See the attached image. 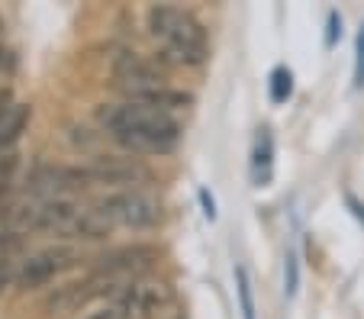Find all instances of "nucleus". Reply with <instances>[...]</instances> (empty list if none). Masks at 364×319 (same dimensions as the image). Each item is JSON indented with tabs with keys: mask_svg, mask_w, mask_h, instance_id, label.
<instances>
[{
	"mask_svg": "<svg viewBox=\"0 0 364 319\" xmlns=\"http://www.w3.org/2000/svg\"><path fill=\"white\" fill-rule=\"evenodd\" d=\"M87 319H123V316H119V310L110 303V306H107V310H100V313H90Z\"/></svg>",
	"mask_w": 364,
	"mask_h": 319,
	"instance_id": "21",
	"label": "nucleus"
},
{
	"mask_svg": "<svg viewBox=\"0 0 364 319\" xmlns=\"http://www.w3.org/2000/svg\"><path fill=\"white\" fill-rule=\"evenodd\" d=\"M0 236H4V232H0Z\"/></svg>",
	"mask_w": 364,
	"mask_h": 319,
	"instance_id": "23",
	"label": "nucleus"
},
{
	"mask_svg": "<svg viewBox=\"0 0 364 319\" xmlns=\"http://www.w3.org/2000/svg\"><path fill=\"white\" fill-rule=\"evenodd\" d=\"M149 29L151 36L165 45V55L178 65H203L210 42H206V29L191 10L171 7V4H159L149 10Z\"/></svg>",
	"mask_w": 364,
	"mask_h": 319,
	"instance_id": "2",
	"label": "nucleus"
},
{
	"mask_svg": "<svg viewBox=\"0 0 364 319\" xmlns=\"http://www.w3.org/2000/svg\"><path fill=\"white\" fill-rule=\"evenodd\" d=\"M338 36H342V16L332 10V13H329V26H326V49H332V45H336Z\"/></svg>",
	"mask_w": 364,
	"mask_h": 319,
	"instance_id": "18",
	"label": "nucleus"
},
{
	"mask_svg": "<svg viewBox=\"0 0 364 319\" xmlns=\"http://www.w3.org/2000/svg\"><path fill=\"white\" fill-rule=\"evenodd\" d=\"M29 123V107L26 104H14L7 110L0 113V148L4 146H14L20 139V132L26 129Z\"/></svg>",
	"mask_w": 364,
	"mask_h": 319,
	"instance_id": "12",
	"label": "nucleus"
},
{
	"mask_svg": "<svg viewBox=\"0 0 364 319\" xmlns=\"http://www.w3.org/2000/svg\"><path fill=\"white\" fill-rule=\"evenodd\" d=\"M235 293H239L242 319H255V293H252V281H248L245 264H235Z\"/></svg>",
	"mask_w": 364,
	"mask_h": 319,
	"instance_id": "14",
	"label": "nucleus"
},
{
	"mask_svg": "<svg viewBox=\"0 0 364 319\" xmlns=\"http://www.w3.org/2000/svg\"><path fill=\"white\" fill-rule=\"evenodd\" d=\"M75 261H77V255L71 249H62V245H58V249H42V252H36V255L23 258L14 281L20 291H36V287L48 284L52 278H58L62 271H68Z\"/></svg>",
	"mask_w": 364,
	"mask_h": 319,
	"instance_id": "5",
	"label": "nucleus"
},
{
	"mask_svg": "<svg viewBox=\"0 0 364 319\" xmlns=\"http://www.w3.org/2000/svg\"><path fill=\"white\" fill-rule=\"evenodd\" d=\"M171 300L165 284H145V281H136V284L123 287V291L113 297V306L119 310L123 319H151L161 306Z\"/></svg>",
	"mask_w": 364,
	"mask_h": 319,
	"instance_id": "8",
	"label": "nucleus"
},
{
	"mask_svg": "<svg viewBox=\"0 0 364 319\" xmlns=\"http://www.w3.org/2000/svg\"><path fill=\"white\" fill-rule=\"evenodd\" d=\"M271 171H274V136H271V129L264 126V129H258V136H255V148H252V178H255V184H258V188L268 184Z\"/></svg>",
	"mask_w": 364,
	"mask_h": 319,
	"instance_id": "10",
	"label": "nucleus"
},
{
	"mask_svg": "<svg viewBox=\"0 0 364 319\" xmlns=\"http://www.w3.org/2000/svg\"><path fill=\"white\" fill-rule=\"evenodd\" d=\"M81 168L87 174V184H145L151 180L149 168L129 155H97Z\"/></svg>",
	"mask_w": 364,
	"mask_h": 319,
	"instance_id": "7",
	"label": "nucleus"
},
{
	"mask_svg": "<svg viewBox=\"0 0 364 319\" xmlns=\"http://www.w3.org/2000/svg\"><path fill=\"white\" fill-rule=\"evenodd\" d=\"M197 197H200V203H203V216H206V220H216V203H213V197H210V190L200 188Z\"/></svg>",
	"mask_w": 364,
	"mask_h": 319,
	"instance_id": "19",
	"label": "nucleus"
},
{
	"mask_svg": "<svg viewBox=\"0 0 364 319\" xmlns=\"http://www.w3.org/2000/svg\"><path fill=\"white\" fill-rule=\"evenodd\" d=\"M155 261H159V252L155 249H149V245H129V249H117V252H110V255H103L100 264H97L90 274L103 278L119 293L123 287L142 281L145 274L155 268ZM117 293H113V297H117Z\"/></svg>",
	"mask_w": 364,
	"mask_h": 319,
	"instance_id": "3",
	"label": "nucleus"
},
{
	"mask_svg": "<svg viewBox=\"0 0 364 319\" xmlns=\"http://www.w3.org/2000/svg\"><path fill=\"white\" fill-rule=\"evenodd\" d=\"M355 87H364V23L355 36Z\"/></svg>",
	"mask_w": 364,
	"mask_h": 319,
	"instance_id": "16",
	"label": "nucleus"
},
{
	"mask_svg": "<svg viewBox=\"0 0 364 319\" xmlns=\"http://www.w3.org/2000/svg\"><path fill=\"white\" fill-rule=\"evenodd\" d=\"M97 119L119 146L136 155H165L181 142L178 119L171 113L139 104V100L97 107Z\"/></svg>",
	"mask_w": 364,
	"mask_h": 319,
	"instance_id": "1",
	"label": "nucleus"
},
{
	"mask_svg": "<svg viewBox=\"0 0 364 319\" xmlns=\"http://www.w3.org/2000/svg\"><path fill=\"white\" fill-rule=\"evenodd\" d=\"M10 274H14V258H10V255H0V293H4V287H7Z\"/></svg>",
	"mask_w": 364,
	"mask_h": 319,
	"instance_id": "20",
	"label": "nucleus"
},
{
	"mask_svg": "<svg viewBox=\"0 0 364 319\" xmlns=\"http://www.w3.org/2000/svg\"><path fill=\"white\" fill-rule=\"evenodd\" d=\"M268 94H271V104H287L290 94H294V71L287 65H277L271 71V84H268Z\"/></svg>",
	"mask_w": 364,
	"mask_h": 319,
	"instance_id": "13",
	"label": "nucleus"
},
{
	"mask_svg": "<svg viewBox=\"0 0 364 319\" xmlns=\"http://www.w3.org/2000/svg\"><path fill=\"white\" fill-rule=\"evenodd\" d=\"M97 210L113 226H126V229H151L161 222V203L142 190H117V194L103 197Z\"/></svg>",
	"mask_w": 364,
	"mask_h": 319,
	"instance_id": "4",
	"label": "nucleus"
},
{
	"mask_svg": "<svg viewBox=\"0 0 364 319\" xmlns=\"http://www.w3.org/2000/svg\"><path fill=\"white\" fill-rule=\"evenodd\" d=\"M7 62H10V58H7V52L0 49V68H4V65H7Z\"/></svg>",
	"mask_w": 364,
	"mask_h": 319,
	"instance_id": "22",
	"label": "nucleus"
},
{
	"mask_svg": "<svg viewBox=\"0 0 364 319\" xmlns=\"http://www.w3.org/2000/svg\"><path fill=\"white\" fill-rule=\"evenodd\" d=\"M284 291H287V297H294L300 291V258H296L294 249L284 258Z\"/></svg>",
	"mask_w": 364,
	"mask_h": 319,
	"instance_id": "15",
	"label": "nucleus"
},
{
	"mask_svg": "<svg viewBox=\"0 0 364 319\" xmlns=\"http://www.w3.org/2000/svg\"><path fill=\"white\" fill-rule=\"evenodd\" d=\"M14 171H16V155H4L0 158V194H7L10 184H14Z\"/></svg>",
	"mask_w": 364,
	"mask_h": 319,
	"instance_id": "17",
	"label": "nucleus"
},
{
	"mask_svg": "<svg viewBox=\"0 0 364 319\" xmlns=\"http://www.w3.org/2000/svg\"><path fill=\"white\" fill-rule=\"evenodd\" d=\"M113 81H117V87H123L129 94V100L139 97V94L165 87V75L149 58L136 55V52H119L113 58Z\"/></svg>",
	"mask_w": 364,
	"mask_h": 319,
	"instance_id": "6",
	"label": "nucleus"
},
{
	"mask_svg": "<svg viewBox=\"0 0 364 319\" xmlns=\"http://www.w3.org/2000/svg\"><path fill=\"white\" fill-rule=\"evenodd\" d=\"M132 100H139V104H145V107H155V110H161V113L184 110V107L193 104L191 94H184V90H171V87L149 90V94H139V97H132Z\"/></svg>",
	"mask_w": 364,
	"mask_h": 319,
	"instance_id": "11",
	"label": "nucleus"
},
{
	"mask_svg": "<svg viewBox=\"0 0 364 319\" xmlns=\"http://www.w3.org/2000/svg\"><path fill=\"white\" fill-rule=\"evenodd\" d=\"M107 293H117V291H113L103 278L90 274V278H84V281L58 287V291L48 297V310L52 313H75V310H81L84 303H90L94 297H107Z\"/></svg>",
	"mask_w": 364,
	"mask_h": 319,
	"instance_id": "9",
	"label": "nucleus"
}]
</instances>
